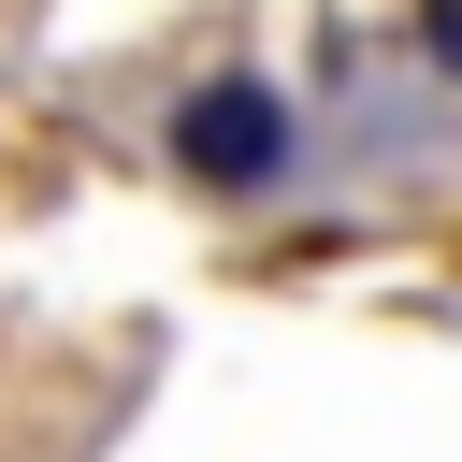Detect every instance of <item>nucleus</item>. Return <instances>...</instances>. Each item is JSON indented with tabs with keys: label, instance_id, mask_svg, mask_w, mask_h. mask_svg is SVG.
Masks as SVG:
<instances>
[{
	"label": "nucleus",
	"instance_id": "f257e3e1",
	"mask_svg": "<svg viewBox=\"0 0 462 462\" xmlns=\"http://www.w3.org/2000/svg\"><path fill=\"white\" fill-rule=\"evenodd\" d=\"M173 173L217 188V202L274 188V173H289V101H274L260 72H202V87L173 101Z\"/></svg>",
	"mask_w": 462,
	"mask_h": 462
},
{
	"label": "nucleus",
	"instance_id": "f03ea898",
	"mask_svg": "<svg viewBox=\"0 0 462 462\" xmlns=\"http://www.w3.org/2000/svg\"><path fill=\"white\" fill-rule=\"evenodd\" d=\"M419 43H433V72L462 87V0H419Z\"/></svg>",
	"mask_w": 462,
	"mask_h": 462
}]
</instances>
